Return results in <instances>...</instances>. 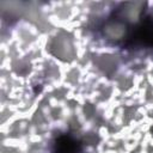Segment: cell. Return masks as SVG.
<instances>
[{
  "label": "cell",
  "instance_id": "obj_1",
  "mask_svg": "<svg viewBox=\"0 0 153 153\" xmlns=\"http://www.w3.org/2000/svg\"><path fill=\"white\" fill-rule=\"evenodd\" d=\"M126 45L153 48V17L142 18L129 32Z\"/></svg>",
  "mask_w": 153,
  "mask_h": 153
},
{
  "label": "cell",
  "instance_id": "obj_2",
  "mask_svg": "<svg viewBox=\"0 0 153 153\" xmlns=\"http://www.w3.org/2000/svg\"><path fill=\"white\" fill-rule=\"evenodd\" d=\"M80 146L78 141L69 135H60L54 143V153H78Z\"/></svg>",
  "mask_w": 153,
  "mask_h": 153
}]
</instances>
